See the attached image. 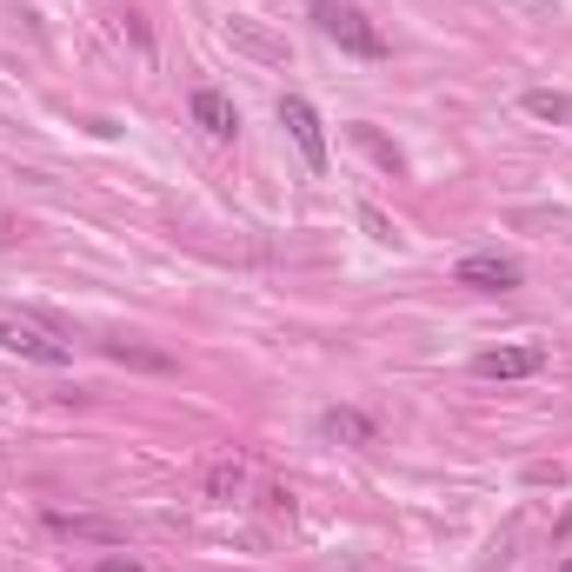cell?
Here are the masks:
<instances>
[{"mask_svg":"<svg viewBox=\"0 0 572 572\" xmlns=\"http://www.w3.org/2000/svg\"><path fill=\"white\" fill-rule=\"evenodd\" d=\"M313 21H319L326 40H340V47L360 54V60H380V54H386V34H380L360 8H347V0H313Z\"/></svg>","mask_w":572,"mask_h":572,"instance_id":"1","label":"cell"},{"mask_svg":"<svg viewBox=\"0 0 572 572\" xmlns=\"http://www.w3.org/2000/svg\"><path fill=\"white\" fill-rule=\"evenodd\" d=\"M0 353H21V360H34V366H73V347H67V340L40 334L34 319H14V313H0Z\"/></svg>","mask_w":572,"mask_h":572,"instance_id":"2","label":"cell"},{"mask_svg":"<svg viewBox=\"0 0 572 572\" xmlns=\"http://www.w3.org/2000/svg\"><path fill=\"white\" fill-rule=\"evenodd\" d=\"M280 127L293 133V147H300V160L313 174H326V127H319V114H313V101H300V94H280Z\"/></svg>","mask_w":572,"mask_h":572,"instance_id":"3","label":"cell"},{"mask_svg":"<svg viewBox=\"0 0 572 572\" xmlns=\"http://www.w3.org/2000/svg\"><path fill=\"white\" fill-rule=\"evenodd\" d=\"M453 280L472 287V293H513V287L526 280V267L506 260V254H466V260L453 267Z\"/></svg>","mask_w":572,"mask_h":572,"instance_id":"4","label":"cell"},{"mask_svg":"<svg viewBox=\"0 0 572 572\" xmlns=\"http://www.w3.org/2000/svg\"><path fill=\"white\" fill-rule=\"evenodd\" d=\"M472 373L479 380H533V373H546V347H493L472 360Z\"/></svg>","mask_w":572,"mask_h":572,"instance_id":"5","label":"cell"},{"mask_svg":"<svg viewBox=\"0 0 572 572\" xmlns=\"http://www.w3.org/2000/svg\"><path fill=\"white\" fill-rule=\"evenodd\" d=\"M187 114H194V120H200L213 140H233V133H240V107H233L220 87H200V94L187 101Z\"/></svg>","mask_w":572,"mask_h":572,"instance_id":"6","label":"cell"},{"mask_svg":"<svg viewBox=\"0 0 572 572\" xmlns=\"http://www.w3.org/2000/svg\"><path fill=\"white\" fill-rule=\"evenodd\" d=\"M319 433L340 440V446H373V440H380V427H373L366 413H353V406H334V413L319 420Z\"/></svg>","mask_w":572,"mask_h":572,"instance_id":"7","label":"cell"},{"mask_svg":"<svg viewBox=\"0 0 572 572\" xmlns=\"http://www.w3.org/2000/svg\"><path fill=\"white\" fill-rule=\"evenodd\" d=\"M520 107H526L533 120H546V127H572V94H559V87H533Z\"/></svg>","mask_w":572,"mask_h":572,"instance_id":"8","label":"cell"},{"mask_svg":"<svg viewBox=\"0 0 572 572\" xmlns=\"http://www.w3.org/2000/svg\"><path fill=\"white\" fill-rule=\"evenodd\" d=\"M47 526H54V533H73V539H107V546H120V526H107V520H73V513H47Z\"/></svg>","mask_w":572,"mask_h":572,"instance_id":"9","label":"cell"},{"mask_svg":"<svg viewBox=\"0 0 572 572\" xmlns=\"http://www.w3.org/2000/svg\"><path fill=\"white\" fill-rule=\"evenodd\" d=\"M353 140H360V147H366V153L380 160L386 174H406V153H399V147H393V140H386L380 127H353Z\"/></svg>","mask_w":572,"mask_h":572,"instance_id":"10","label":"cell"},{"mask_svg":"<svg viewBox=\"0 0 572 572\" xmlns=\"http://www.w3.org/2000/svg\"><path fill=\"white\" fill-rule=\"evenodd\" d=\"M226 34H233L240 47H247V54H260V60H287V47H280V40H267L254 21H240V14H233V27H226Z\"/></svg>","mask_w":572,"mask_h":572,"instance_id":"11","label":"cell"},{"mask_svg":"<svg viewBox=\"0 0 572 572\" xmlns=\"http://www.w3.org/2000/svg\"><path fill=\"white\" fill-rule=\"evenodd\" d=\"M213 500H226V493H240V486H247V472H240V466H213Z\"/></svg>","mask_w":572,"mask_h":572,"instance_id":"12","label":"cell"},{"mask_svg":"<svg viewBox=\"0 0 572 572\" xmlns=\"http://www.w3.org/2000/svg\"><path fill=\"white\" fill-rule=\"evenodd\" d=\"M360 220H366V226H373V240H393V220H386V213H380V207H360Z\"/></svg>","mask_w":572,"mask_h":572,"instance_id":"13","label":"cell"},{"mask_svg":"<svg viewBox=\"0 0 572 572\" xmlns=\"http://www.w3.org/2000/svg\"><path fill=\"white\" fill-rule=\"evenodd\" d=\"M94 572H140V559H127V552H114V559H101Z\"/></svg>","mask_w":572,"mask_h":572,"instance_id":"14","label":"cell"},{"mask_svg":"<svg viewBox=\"0 0 572 572\" xmlns=\"http://www.w3.org/2000/svg\"><path fill=\"white\" fill-rule=\"evenodd\" d=\"M552 572H572V559H559V565H552Z\"/></svg>","mask_w":572,"mask_h":572,"instance_id":"15","label":"cell"}]
</instances>
